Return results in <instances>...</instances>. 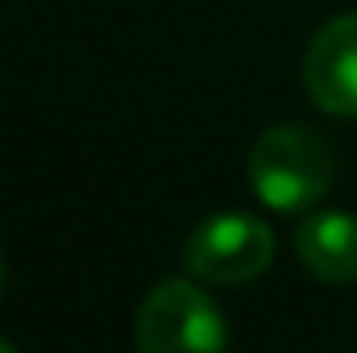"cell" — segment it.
<instances>
[{"label": "cell", "instance_id": "6da1fadb", "mask_svg": "<svg viewBox=\"0 0 357 353\" xmlns=\"http://www.w3.org/2000/svg\"><path fill=\"white\" fill-rule=\"evenodd\" d=\"M250 187L274 212H303L333 187L337 158L328 142L307 125H274L250 150Z\"/></svg>", "mask_w": 357, "mask_h": 353}, {"label": "cell", "instance_id": "7a4b0ae2", "mask_svg": "<svg viewBox=\"0 0 357 353\" xmlns=\"http://www.w3.org/2000/svg\"><path fill=\"white\" fill-rule=\"evenodd\" d=\"M220 308L191 278H162L137 308V353H225Z\"/></svg>", "mask_w": 357, "mask_h": 353}, {"label": "cell", "instance_id": "3957f363", "mask_svg": "<svg viewBox=\"0 0 357 353\" xmlns=\"http://www.w3.org/2000/svg\"><path fill=\"white\" fill-rule=\"evenodd\" d=\"M274 262V233L266 220L250 212H220L195 225V233L183 246V266L199 283L212 287H241L266 274Z\"/></svg>", "mask_w": 357, "mask_h": 353}, {"label": "cell", "instance_id": "277c9868", "mask_svg": "<svg viewBox=\"0 0 357 353\" xmlns=\"http://www.w3.org/2000/svg\"><path fill=\"white\" fill-rule=\"evenodd\" d=\"M303 88L328 117H357V13H341L303 54Z\"/></svg>", "mask_w": 357, "mask_h": 353}, {"label": "cell", "instance_id": "5b68a950", "mask_svg": "<svg viewBox=\"0 0 357 353\" xmlns=\"http://www.w3.org/2000/svg\"><path fill=\"white\" fill-rule=\"evenodd\" d=\"M295 254L320 283H357V216L312 212L295 233Z\"/></svg>", "mask_w": 357, "mask_h": 353}, {"label": "cell", "instance_id": "8992f818", "mask_svg": "<svg viewBox=\"0 0 357 353\" xmlns=\"http://www.w3.org/2000/svg\"><path fill=\"white\" fill-rule=\"evenodd\" d=\"M0 353H17V350H13V345H8V341H0Z\"/></svg>", "mask_w": 357, "mask_h": 353}, {"label": "cell", "instance_id": "52a82bcc", "mask_svg": "<svg viewBox=\"0 0 357 353\" xmlns=\"http://www.w3.org/2000/svg\"><path fill=\"white\" fill-rule=\"evenodd\" d=\"M0 287H4V262H0Z\"/></svg>", "mask_w": 357, "mask_h": 353}]
</instances>
